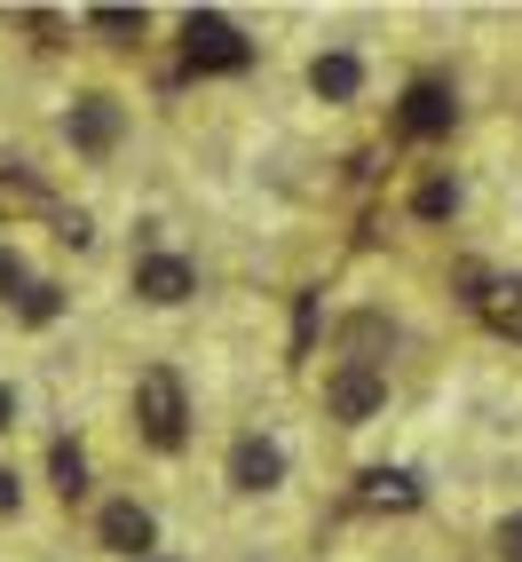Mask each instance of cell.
Segmentation results:
<instances>
[{
    "label": "cell",
    "instance_id": "6da1fadb",
    "mask_svg": "<svg viewBox=\"0 0 522 562\" xmlns=\"http://www.w3.org/2000/svg\"><path fill=\"white\" fill-rule=\"evenodd\" d=\"M135 420H143V436H151L159 452H182V436H191V396H182V381L167 364H151L135 381Z\"/></svg>",
    "mask_w": 522,
    "mask_h": 562
},
{
    "label": "cell",
    "instance_id": "7a4b0ae2",
    "mask_svg": "<svg viewBox=\"0 0 522 562\" xmlns=\"http://www.w3.org/2000/svg\"><path fill=\"white\" fill-rule=\"evenodd\" d=\"M182 56H191L198 71H246V64H253V41H246L230 16L191 9V16H182Z\"/></svg>",
    "mask_w": 522,
    "mask_h": 562
},
{
    "label": "cell",
    "instance_id": "3957f363",
    "mask_svg": "<svg viewBox=\"0 0 522 562\" xmlns=\"http://www.w3.org/2000/svg\"><path fill=\"white\" fill-rule=\"evenodd\" d=\"M381 396H388V372H381V364H356V357H349V364L325 381V404H332V420H349V428H364L372 412H381Z\"/></svg>",
    "mask_w": 522,
    "mask_h": 562
},
{
    "label": "cell",
    "instance_id": "277c9868",
    "mask_svg": "<svg viewBox=\"0 0 522 562\" xmlns=\"http://www.w3.org/2000/svg\"><path fill=\"white\" fill-rule=\"evenodd\" d=\"M64 135H71V151H88V159H103L111 143L127 135V111L111 103V95H80V103H71V120H64Z\"/></svg>",
    "mask_w": 522,
    "mask_h": 562
},
{
    "label": "cell",
    "instance_id": "5b68a950",
    "mask_svg": "<svg viewBox=\"0 0 522 562\" xmlns=\"http://www.w3.org/2000/svg\"><path fill=\"white\" fill-rule=\"evenodd\" d=\"M135 293H143V302H159V310H174V302H191V293H198V270L182 254H143L135 261Z\"/></svg>",
    "mask_w": 522,
    "mask_h": 562
},
{
    "label": "cell",
    "instance_id": "8992f818",
    "mask_svg": "<svg viewBox=\"0 0 522 562\" xmlns=\"http://www.w3.org/2000/svg\"><path fill=\"white\" fill-rule=\"evenodd\" d=\"M95 531H103V547H111V554H135V562H151V539H159V522L143 515L135 499H111Z\"/></svg>",
    "mask_w": 522,
    "mask_h": 562
},
{
    "label": "cell",
    "instance_id": "52a82bcc",
    "mask_svg": "<svg viewBox=\"0 0 522 562\" xmlns=\"http://www.w3.org/2000/svg\"><path fill=\"white\" fill-rule=\"evenodd\" d=\"M396 120H404V135H452V120H459V103H452V88H443V80H420L412 95H404V111H396Z\"/></svg>",
    "mask_w": 522,
    "mask_h": 562
},
{
    "label": "cell",
    "instance_id": "ba28073f",
    "mask_svg": "<svg viewBox=\"0 0 522 562\" xmlns=\"http://www.w3.org/2000/svg\"><path fill=\"white\" fill-rule=\"evenodd\" d=\"M230 483H238V492H277V483H285V452H277L270 436H238Z\"/></svg>",
    "mask_w": 522,
    "mask_h": 562
},
{
    "label": "cell",
    "instance_id": "9c48e42d",
    "mask_svg": "<svg viewBox=\"0 0 522 562\" xmlns=\"http://www.w3.org/2000/svg\"><path fill=\"white\" fill-rule=\"evenodd\" d=\"M309 88H317L325 103H349V95L364 88V64H356L349 48H332V56H317V64H309Z\"/></svg>",
    "mask_w": 522,
    "mask_h": 562
},
{
    "label": "cell",
    "instance_id": "30bf717a",
    "mask_svg": "<svg viewBox=\"0 0 522 562\" xmlns=\"http://www.w3.org/2000/svg\"><path fill=\"white\" fill-rule=\"evenodd\" d=\"M475 310L491 317L499 333H514V341H522V278H483V293H475Z\"/></svg>",
    "mask_w": 522,
    "mask_h": 562
},
{
    "label": "cell",
    "instance_id": "8fae6325",
    "mask_svg": "<svg viewBox=\"0 0 522 562\" xmlns=\"http://www.w3.org/2000/svg\"><path fill=\"white\" fill-rule=\"evenodd\" d=\"M364 499H372V507H412L420 492H412V475H396V468H372V475H364Z\"/></svg>",
    "mask_w": 522,
    "mask_h": 562
},
{
    "label": "cell",
    "instance_id": "7c38bea8",
    "mask_svg": "<svg viewBox=\"0 0 522 562\" xmlns=\"http://www.w3.org/2000/svg\"><path fill=\"white\" fill-rule=\"evenodd\" d=\"M48 475H56V492H64V499H80V492H88V460H80V443H56V452H48Z\"/></svg>",
    "mask_w": 522,
    "mask_h": 562
},
{
    "label": "cell",
    "instance_id": "4fadbf2b",
    "mask_svg": "<svg viewBox=\"0 0 522 562\" xmlns=\"http://www.w3.org/2000/svg\"><path fill=\"white\" fill-rule=\"evenodd\" d=\"M0 214H48V191L24 175H0Z\"/></svg>",
    "mask_w": 522,
    "mask_h": 562
},
{
    "label": "cell",
    "instance_id": "5bb4252c",
    "mask_svg": "<svg viewBox=\"0 0 522 562\" xmlns=\"http://www.w3.org/2000/svg\"><path fill=\"white\" fill-rule=\"evenodd\" d=\"M452 206H459V191H452V182H420V199H412V214H420V222H443Z\"/></svg>",
    "mask_w": 522,
    "mask_h": 562
},
{
    "label": "cell",
    "instance_id": "9a60e30c",
    "mask_svg": "<svg viewBox=\"0 0 522 562\" xmlns=\"http://www.w3.org/2000/svg\"><path fill=\"white\" fill-rule=\"evenodd\" d=\"M95 32H120V41H143V9H88Z\"/></svg>",
    "mask_w": 522,
    "mask_h": 562
},
{
    "label": "cell",
    "instance_id": "2e32d148",
    "mask_svg": "<svg viewBox=\"0 0 522 562\" xmlns=\"http://www.w3.org/2000/svg\"><path fill=\"white\" fill-rule=\"evenodd\" d=\"M24 285H32V278H24V254L0 246V302H24Z\"/></svg>",
    "mask_w": 522,
    "mask_h": 562
},
{
    "label": "cell",
    "instance_id": "e0dca14e",
    "mask_svg": "<svg viewBox=\"0 0 522 562\" xmlns=\"http://www.w3.org/2000/svg\"><path fill=\"white\" fill-rule=\"evenodd\" d=\"M16 310H24L32 325H48V317H56V285H24V302H16Z\"/></svg>",
    "mask_w": 522,
    "mask_h": 562
},
{
    "label": "cell",
    "instance_id": "ac0fdd59",
    "mask_svg": "<svg viewBox=\"0 0 522 562\" xmlns=\"http://www.w3.org/2000/svg\"><path fill=\"white\" fill-rule=\"evenodd\" d=\"M499 562H522V515L499 522Z\"/></svg>",
    "mask_w": 522,
    "mask_h": 562
},
{
    "label": "cell",
    "instance_id": "d6986e66",
    "mask_svg": "<svg viewBox=\"0 0 522 562\" xmlns=\"http://www.w3.org/2000/svg\"><path fill=\"white\" fill-rule=\"evenodd\" d=\"M16 499H24V492H16V475L0 468V515H16Z\"/></svg>",
    "mask_w": 522,
    "mask_h": 562
},
{
    "label": "cell",
    "instance_id": "ffe728a7",
    "mask_svg": "<svg viewBox=\"0 0 522 562\" xmlns=\"http://www.w3.org/2000/svg\"><path fill=\"white\" fill-rule=\"evenodd\" d=\"M9 420H16V389H9V381H0V428H9Z\"/></svg>",
    "mask_w": 522,
    "mask_h": 562
},
{
    "label": "cell",
    "instance_id": "44dd1931",
    "mask_svg": "<svg viewBox=\"0 0 522 562\" xmlns=\"http://www.w3.org/2000/svg\"><path fill=\"white\" fill-rule=\"evenodd\" d=\"M151 562H159V554H151Z\"/></svg>",
    "mask_w": 522,
    "mask_h": 562
}]
</instances>
